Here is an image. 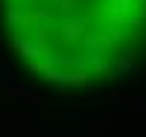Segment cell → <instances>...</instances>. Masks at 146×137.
<instances>
[{
    "label": "cell",
    "instance_id": "6da1fadb",
    "mask_svg": "<svg viewBox=\"0 0 146 137\" xmlns=\"http://www.w3.org/2000/svg\"><path fill=\"white\" fill-rule=\"evenodd\" d=\"M12 47L62 88H96L135 70L146 0H0Z\"/></svg>",
    "mask_w": 146,
    "mask_h": 137
}]
</instances>
